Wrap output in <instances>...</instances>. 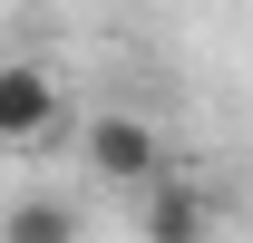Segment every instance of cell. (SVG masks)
<instances>
[{"label": "cell", "instance_id": "4", "mask_svg": "<svg viewBox=\"0 0 253 243\" xmlns=\"http://www.w3.org/2000/svg\"><path fill=\"white\" fill-rule=\"evenodd\" d=\"M0 243H78V214H68L59 195H30V204L0 214Z\"/></svg>", "mask_w": 253, "mask_h": 243}, {"label": "cell", "instance_id": "3", "mask_svg": "<svg viewBox=\"0 0 253 243\" xmlns=\"http://www.w3.org/2000/svg\"><path fill=\"white\" fill-rule=\"evenodd\" d=\"M136 234H146V243H205V234H214V195H205V185H185V175H175V185H146V214H136Z\"/></svg>", "mask_w": 253, "mask_h": 243}, {"label": "cell", "instance_id": "1", "mask_svg": "<svg viewBox=\"0 0 253 243\" xmlns=\"http://www.w3.org/2000/svg\"><path fill=\"white\" fill-rule=\"evenodd\" d=\"M78 146H88V175H97V185H156V175H166L156 126H146V117H117V107H107V117H88V136H78Z\"/></svg>", "mask_w": 253, "mask_h": 243}, {"label": "cell", "instance_id": "2", "mask_svg": "<svg viewBox=\"0 0 253 243\" xmlns=\"http://www.w3.org/2000/svg\"><path fill=\"white\" fill-rule=\"evenodd\" d=\"M59 136V78L30 59L0 68V146H49Z\"/></svg>", "mask_w": 253, "mask_h": 243}]
</instances>
